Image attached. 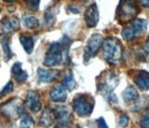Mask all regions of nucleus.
Wrapping results in <instances>:
<instances>
[{"mask_svg": "<svg viewBox=\"0 0 149 128\" xmlns=\"http://www.w3.org/2000/svg\"><path fill=\"white\" fill-rule=\"evenodd\" d=\"M102 55L107 63L116 65L120 63L123 56L122 44L116 37H106L102 42Z\"/></svg>", "mask_w": 149, "mask_h": 128, "instance_id": "obj_1", "label": "nucleus"}, {"mask_svg": "<svg viewBox=\"0 0 149 128\" xmlns=\"http://www.w3.org/2000/svg\"><path fill=\"white\" fill-rule=\"evenodd\" d=\"M140 12L136 0H119L116 8V20L120 25L132 22Z\"/></svg>", "mask_w": 149, "mask_h": 128, "instance_id": "obj_2", "label": "nucleus"}, {"mask_svg": "<svg viewBox=\"0 0 149 128\" xmlns=\"http://www.w3.org/2000/svg\"><path fill=\"white\" fill-rule=\"evenodd\" d=\"M119 83V78L118 76L114 72H108L107 75L104 78L102 82L98 83V89L99 91L104 94L105 97H107L109 101L111 102H116L118 98L113 94L114 89L118 86Z\"/></svg>", "mask_w": 149, "mask_h": 128, "instance_id": "obj_3", "label": "nucleus"}, {"mask_svg": "<svg viewBox=\"0 0 149 128\" xmlns=\"http://www.w3.org/2000/svg\"><path fill=\"white\" fill-rule=\"evenodd\" d=\"M148 23L144 19H136L130 22L129 25L122 30V37L125 40H132L138 37L140 35L147 29Z\"/></svg>", "mask_w": 149, "mask_h": 128, "instance_id": "obj_4", "label": "nucleus"}, {"mask_svg": "<svg viewBox=\"0 0 149 128\" xmlns=\"http://www.w3.org/2000/svg\"><path fill=\"white\" fill-rule=\"evenodd\" d=\"M73 108L78 116L88 117L91 114L93 110L94 100L87 94H80L74 97L73 100Z\"/></svg>", "mask_w": 149, "mask_h": 128, "instance_id": "obj_5", "label": "nucleus"}, {"mask_svg": "<svg viewBox=\"0 0 149 128\" xmlns=\"http://www.w3.org/2000/svg\"><path fill=\"white\" fill-rule=\"evenodd\" d=\"M0 112L8 119H17V118L22 116L24 112V108L22 105V101L20 98H12L8 102L4 103L0 107Z\"/></svg>", "mask_w": 149, "mask_h": 128, "instance_id": "obj_6", "label": "nucleus"}, {"mask_svg": "<svg viewBox=\"0 0 149 128\" xmlns=\"http://www.w3.org/2000/svg\"><path fill=\"white\" fill-rule=\"evenodd\" d=\"M63 61V46L59 42L52 43L47 51L44 58V65L52 68L60 65Z\"/></svg>", "mask_w": 149, "mask_h": 128, "instance_id": "obj_7", "label": "nucleus"}, {"mask_svg": "<svg viewBox=\"0 0 149 128\" xmlns=\"http://www.w3.org/2000/svg\"><path fill=\"white\" fill-rule=\"evenodd\" d=\"M102 42H104L102 37L99 34H94L91 37L84 50V60L86 62L96 56L98 51L102 47Z\"/></svg>", "mask_w": 149, "mask_h": 128, "instance_id": "obj_8", "label": "nucleus"}, {"mask_svg": "<svg viewBox=\"0 0 149 128\" xmlns=\"http://www.w3.org/2000/svg\"><path fill=\"white\" fill-rule=\"evenodd\" d=\"M53 112L55 114V120L57 121L55 128H71V111L67 107H56Z\"/></svg>", "mask_w": 149, "mask_h": 128, "instance_id": "obj_9", "label": "nucleus"}, {"mask_svg": "<svg viewBox=\"0 0 149 128\" xmlns=\"http://www.w3.org/2000/svg\"><path fill=\"white\" fill-rule=\"evenodd\" d=\"M20 28V21L15 16H6L0 21V29L4 35L8 36Z\"/></svg>", "mask_w": 149, "mask_h": 128, "instance_id": "obj_10", "label": "nucleus"}, {"mask_svg": "<svg viewBox=\"0 0 149 128\" xmlns=\"http://www.w3.org/2000/svg\"><path fill=\"white\" fill-rule=\"evenodd\" d=\"M84 18H85L86 25L88 27L92 28L98 25V22H99V11H98V7L95 3L91 4L86 9Z\"/></svg>", "mask_w": 149, "mask_h": 128, "instance_id": "obj_11", "label": "nucleus"}, {"mask_svg": "<svg viewBox=\"0 0 149 128\" xmlns=\"http://www.w3.org/2000/svg\"><path fill=\"white\" fill-rule=\"evenodd\" d=\"M25 106L33 112H38L41 110L39 94L36 91H29L25 99Z\"/></svg>", "mask_w": 149, "mask_h": 128, "instance_id": "obj_12", "label": "nucleus"}, {"mask_svg": "<svg viewBox=\"0 0 149 128\" xmlns=\"http://www.w3.org/2000/svg\"><path fill=\"white\" fill-rule=\"evenodd\" d=\"M38 79L41 82H52L56 80L60 76V71L56 69H37Z\"/></svg>", "mask_w": 149, "mask_h": 128, "instance_id": "obj_13", "label": "nucleus"}, {"mask_svg": "<svg viewBox=\"0 0 149 128\" xmlns=\"http://www.w3.org/2000/svg\"><path fill=\"white\" fill-rule=\"evenodd\" d=\"M133 82L141 91H148L149 90V72L142 70L133 77Z\"/></svg>", "mask_w": 149, "mask_h": 128, "instance_id": "obj_14", "label": "nucleus"}, {"mask_svg": "<svg viewBox=\"0 0 149 128\" xmlns=\"http://www.w3.org/2000/svg\"><path fill=\"white\" fill-rule=\"evenodd\" d=\"M66 97L67 94L66 91H65V87L63 86V85H57L49 93V98L53 102L63 103L66 100Z\"/></svg>", "mask_w": 149, "mask_h": 128, "instance_id": "obj_15", "label": "nucleus"}, {"mask_svg": "<svg viewBox=\"0 0 149 128\" xmlns=\"http://www.w3.org/2000/svg\"><path fill=\"white\" fill-rule=\"evenodd\" d=\"M11 73L13 75L14 79H15L19 83L25 82L28 79V74L26 71H24L22 68L21 63H15L11 68Z\"/></svg>", "mask_w": 149, "mask_h": 128, "instance_id": "obj_16", "label": "nucleus"}, {"mask_svg": "<svg viewBox=\"0 0 149 128\" xmlns=\"http://www.w3.org/2000/svg\"><path fill=\"white\" fill-rule=\"evenodd\" d=\"M123 96V100L126 103H132L136 101L137 99L139 98V93L135 87L133 86H129L126 88V90L123 92L122 94Z\"/></svg>", "mask_w": 149, "mask_h": 128, "instance_id": "obj_17", "label": "nucleus"}, {"mask_svg": "<svg viewBox=\"0 0 149 128\" xmlns=\"http://www.w3.org/2000/svg\"><path fill=\"white\" fill-rule=\"evenodd\" d=\"M20 41L23 47V49L26 51V53L31 54L33 53V51H34V45H35V41L33 37L30 35H22L20 37Z\"/></svg>", "mask_w": 149, "mask_h": 128, "instance_id": "obj_18", "label": "nucleus"}, {"mask_svg": "<svg viewBox=\"0 0 149 128\" xmlns=\"http://www.w3.org/2000/svg\"><path fill=\"white\" fill-rule=\"evenodd\" d=\"M55 121V114L53 110H45L41 118H40V124L42 126H49Z\"/></svg>", "mask_w": 149, "mask_h": 128, "instance_id": "obj_19", "label": "nucleus"}, {"mask_svg": "<svg viewBox=\"0 0 149 128\" xmlns=\"http://www.w3.org/2000/svg\"><path fill=\"white\" fill-rule=\"evenodd\" d=\"M0 42H1L3 49H4L5 56H6L5 58H6V60L10 59L12 56V53H11L10 47H9V40L8 39V37L6 35L0 36Z\"/></svg>", "mask_w": 149, "mask_h": 128, "instance_id": "obj_20", "label": "nucleus"}, {"mask_svg": "<svg viewBox=\"0 0 149 128\" xmlns=\"http://www.w3.org/2000/svg\"><path fill=\"white\" fill-rule=\"evenodd\" d=\"M22 20L24 25L29 29H37L39 27V21L34 16H24Z\"/></svg>", "mask_w": 149, "mask_h": 128, "instance_id": "obj_21", "label": "nucleus"}, {"mask_svg": "<svg viewBox=\"0 0 149 128\" xmlns=\"http://www.w3.org/2000/svg\"><path fill=\"white\" fill-rule=\"evenodd\" d=\"M63 86L66 89H68L69 91H72V90H74V88H76L77 82L74 79L73 73L71 72V71L65 75V77L63 79Z\"/></svg>", "mask_w": 149, "mask_h": 128, "instance_id": "obj_22", "label": "nucleus"}, {"mask_svg": "<svg viewBox=\"0 0 149 128\" xmlns=\"http://www.w3.org/2000/svg\"><path fill=\"white\" fill-rule=\"evenodd\" d=\"M138 58L143 61H146L149 57V39L146 41V43L141 49L138 51Z\"/></svg>", "mask_w": 149, "mask_h": 128, "instance_id": "obj_23", "label": "nucleus"}, {"mask_svg": "<svg viewBox=\"0 0 149 128\" xmlns=\"http://www.w3.org/2000/svg\"><path fill=\"white\" fill-rule=\"evenodd\" d=\"M35 122L29 114H22L21 121V128H34Z\"/></svg>", "mask_w": 149, "mask_h": 128, "instance_id": "obj_24", "label": "nucleus"}, {"mask_svg": "<svg viewBox=\"0 0 149 128\" xmlns=\"http://www.w3.org/2000/svg\"><path fill=\"white\" fill-rule=\"evenodd\" d=\"M141 128H149V108L143 113L139 121Z\"/></svg>", "mask_w": 149, "mask_h": 128, "instance_id": "obj_25", "label": "nucleus"}, {"mask_svg": "<svg viewBox=\"0 0 149 128\" xmlns=\"http://www.w3.org/2000/svg\"><path fill=\"white\" fill-rule=\"evenodd\" d=\"M26 3L27 8L30 9L31 11H36L39 8L40 0H24Z\"/></svg>", "mask_w": 149, "mask_h": 128, "instance_id": "obj_26", "label": "nucleus"}, {"mask_svg": "<svg viewBox=\"0 0 149 128\" xmlns=\"http://www.w3.org/2000/svg\"><path fill=\"white\" fill-rule=\"evenodd\" d=\"M13 90V83L11 82H8L6 85H5V87L2 89V91L0 92V96H7V94H10Z\"/></svg>", "mask_w": 149, "mask_h": 128, "instance_id": "obj_27", "label": "nucleus"}, {"mask_svg": "<svg viewBox=\"0 0 149 128\" xmlns=\"http://www.w3.org/2000/svg\"><path fill=\"white\" fill-rule=\"evenodd\" d=\"M129 122H130L129 117L126 115V114H122V115L120 116L119 120H118V124H119L120 126L126 127V126L129 124Z\"/></svg>", "mask_w": 149, "mask_h": 128, "instance_id": "obj_28", "label": "nucleus"}, {"mask_svg": "<svg viewBox=\"0 0 149 128\" xmlns=\"http://www.w3.org/2000/svg\"><path fill=\"white\" fill-rule=\"evenodd\" d=\"M46 23L48 22L49 23H52L55 20V14L50 11V9H49L48 11L46 12Z\"/></svg>", "mask_w": 149, "mask_h": 128, "instance_id": "obj_29", "label": "nucleus"}, {"mask_svg": "<svg viewBox=\"0 0 149 128\" xmlns=\"http://www.w3.org/2000/svg\"><path fill=\"white\" fill-rule=\"evenodd\" d=\"M97 124H98V128H108L104 118H100V119H98Z\"/></svg>", "mask_w": 149, "mask_h": 128, "instance_id": "obj_30", "label": "nucleus"}, {"mask_svg": "<svg viewBox=\"0 0 149 128\" xmlns=\"http://www.w3.org/2000/svg\"><path fill=\"white\" fill-rule=\"evenodd\" d=\"M138 2L141 4L143 8H149V0H138Z\"/></svg>", "mask_w": 149, "mask_h": 128, "instance_id": "obj_31", "label": "nucleus"}, {"mask_svg": "<svg viewBox=\"0 0 149 128\" xmlns=\"http://www.w3.org/2000/svg\"><path fill=\"white\" fill-rule=\"evenodd\" d=\"M5 2H9V3H11V2H15L16 0H4Z\"/></svg>", "mask_w": 149, "mask_h": 128, "instance_id": "obj_32", "label": "nucleus"}, {"mask_svg": "<svg viewBox=\"0 0 149 128\" xmlns=\"http://www.w3.org/2000/svg\"><path fill=\"white\" fill-rule=\"evenodd\" d=\"M0 12H1V8H0Z\"/></svg>", "mask_w": 149, "mask_h": 128, "instance_id": "obj_33", "label": "nucleus"}]
</instances>
